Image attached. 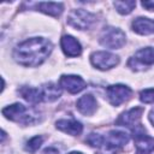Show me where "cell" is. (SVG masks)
I'll list each match as a JSON object with an SVG mask.
<instances>
[{"label": "cell", "mask_w": 154, "mask_h": 154, "mask_svg": "<svg viewBox=\"0 0 154 154\" xmlns=\"http://www.w3.org/2000/svg\"><path fill=\"white\" fill-rule=\"evenodd\" d=\"M125 42H126L125 34L118 28H113V26L105 28L100 35V43L103 47L111 49L122 48L125 45Z\"/></svg>", "instance_id": "3957f363"}, {"label": "cell", "mask_w": 154, "mask_h": 154, "mask_svg": "<svg viewBox=\"0 0 154 154\" xmlns=\"http://www.w3.org/2000/svg\"><path fill=\"white\" fill-rule=\"evenodd\" d=\"M57 129H59L63 132H66L72 136H78L83 131V126L79 122L75 119H60L55 123Z\"/></svg>", "instance_id": "5bb4252c"}, {"label": "cell", "mask_w": 154, "mask_h": 154, "mask_svg": "<svg viewBox=\"0 0 154 154\" xmlns=\"http://www.w3.org/2000/svg\"><path fill=\"white\" fill-rule=\"evenodd\" d=\"M76 107H77V109L82 114H84V116H91L96 111L97 102H96V99L91 94H85V95L81 96L77 100Z\"/></svg>", "instance_id": "4fadbf2b"}, {"label": "cell", "mask_w": 154, "mask_h": 154, "mask_svg": "<svg viewBox=\"0 0 154 154\" xmlns=\"http://www.w3.org/2000/svg\"><path fill=\"white\" fill-rule=\"evenodd\" d=\"M42 154H59V152H58V149H55L53 147H49V148H46L42 152Z\"/></svg>", "instance_id": "cb8c5ba5"}, {"label": "cell", "mask_w": 154, "mask_h": 154, "mask_svg": "<svg viewBox=\"0 0 154 154\" xmlns=\"http://www.w3.org/2000/svg\"><path fill=\"white\" fill-rule=\"evenodd\" d=\"M141 4L148 11H154V1H142Z\"/></svg>", "instance_id": "603a6c76"}, {"label": "cell", "mask_w": 154, "mask_h": 154, "mask_svg": "<svg viewBox=\"0 0 154 154\" xmlns=\"http://www.w3.org/2000/svg\"><path fill=\"white\" fill-rule=\"evenodd\" d=\"M97 154H106V153H97Z\"/></svg>", "instance_id": "4316f807"}, {"label": "cell", "mask_w": 154, "mask_h": 154, "mask_svg": "<svg viewBox=\"0 0 154 154\" xmlns=\"http://www.w3.org/2000/svg\"><path fill=\"white\" fill-rule=\"evenodd\" d=\"M131 89L125 85V84H113L107 87L106 89V95L111 105L113 106H119L126 100L131 97Z\"/></svg>", "instance_id": "ba28073f"}, {"label": "cell", "mask_w": 154, "mask_h": 154, "mask_svg": "<svg viewBox=\"0 0 154 154\" xmlns=\"http://www.w3.org/2000/svg\"><path fill=\"white\" fill-rule=\"evenodd\" d=\"M154 64V47H146L135 53V55L129 60L128 65L132 70H142Z\"/></svg>", "instance_id": "8992f818"}, {"label": "cell", "mask_w": 154, "mask_h": 154, "mask_svg": "<svg viewBox=\"0 0 154 154\" xmlns=\"http://www.w3.org/2000/svg\"><path fill=\"white\" fill-rule=\"evenodd\" d=\"M43 142V138L41 136H34L32 138H30L26 144H25V150L29 152V153H35L42 144Z\"/></svg>", "instance_id": "ffe728a7"}, {"label": "cell", "mask_w": 154, "mask_h": 154, "mask_svg": "<svg viewBox=\"0 0 154 154\" xmlns=\"http://www.w3.org/2000/svg\"><path fill=\"white\" fill-rule=\"evenodd\" d=\"M90 63L93 64V66H95L99 70H109L116 65H118L119 57L106 51L94 52L90 55Z\"/></svg>", "instance_id": "52a82bcc"}, {"label": "cell", "mask_w": 154, "mask_h": 154, "mask_svg": "<svg viewBox=\"0 0 154 154\" xmlns=\"http://www.w3.org/2000/svg\"><path fill=\"white\" fill-rule=\"evenodd\" d=\"M129 135L124 131H117L112 130L108 132V135L103 136V149L105 150H117L122 147H124L129 142Z\"/></svg>", "instance_id": "9c48e42d"}, {"label": "cell", "mask_w": 154, "mask_h": 154, "mask_svg": "<svg viewBox=\"0 0 154 154\" xmlns=\"http://www.w3.org/2000/svg\"><path fill=\"white\" fill-rule=\"evenodd\" d=\"M142 113H143V108L142 107L131 108V109L124 112L123 114H120L119 118L116 120V124L120 125V126H126V128L135 129L137 125H140L138 120H140Z\"/></svg>", "instance_id": "8fae6325"}, {"label": "cell", "mask_w": 154, "mask_h": 154, "mask_svg": "<svg viewBox=\"0 0 154 154\" xmlns=\"http://www.w3.org/2000/svg\"><path fill=\"white\" fill-rule=\"evenodd\" d=\"M18 91L22 95V97L24 100H26L28 102L38 103V102L43 101L41 88L38 89V88H32V87H22Z\"/></svg>", "instance_id": "2e32d148"}, {"label": "cell", "mask_w": 154, "mask_h": 154, "mask_svg": "<svg viewBox=\"0 0 154 154\" xmlns=\"http://www.w3.org/2000/svg\"><path fill=\"white\" fill-rule=\"evenodd\" d=\"M131 26H132V30L140 35L154 34V20L146 17H138L134 19Z\"/></svg>", "instance_id": "9a60e30c"}, {"label": "cell", "mask_w": 154, "mask_h": 154, "mask_svg": "<svg viewBox=\"0 0 154 154\" xmlns=\"http://www.w3.org/2000/svg\"><path fill=\"white\" fill-rule=\"evenodd\" d=\"M134 131V140L136 146V154H150L154 150V138L146 134V130L137 125Z\"/></svg>", "instance_id": "5b68a950"}, {"label": "cell", "mask_w": 154, "mask_h": 154, "mask_svg": "<svg viewBox=\"0 0 154 154\" xmlns=\"http://www.w3.org/2000/svg\"><path fill=\"white\" fill-rule=\"evenodd\" d=\"M148 117H149L150 123H152V124H153V126H154V108H153V109L149 112V116H148Z\"/></svg>", "instance_id": "d4e9b609"}, {"label": "cell", "mask_w": 154, "mask_h": 154, "mask_svg": "<svg viewBox=\"0 0 154 154\" xmlns=\"http://www.w3.org/2000/svg\"><path fill=\"white\" fill-rule=\"evenodd\" d=\"M95 19H96L95 14H93L85 10H82V8L72 10L67 16L69 25H71L75 29H78V30L89 29L93 25V23L95 22Z\"/></svg>", "instance_id": "277c9868"}, {"label": "cell", "mask_w": 154, "mask_h": 154, "mask_svg": "<svg viewBox=\"0 0 154 154\" xmlns=\"http://www.w3.org/2000/svg\"><path fill=\"white\" fill-rule=\"evenodd\" d=\"M53 45L45 37H31L16 46L13 49L14 60L28 67L41 65L51 54Z\"/></svg>", "instance_id": "6da1fadb"}, {"label": "cell", "mask_w": 154, "mask_h": 154, "mask_svg": "<svg viewBox=\"0 0 154 154\" xmlns=\"http://www.w3.org/2000/svg\"><path fill=\"white\" fill-rule=\"evenodd\" d=\"M85 141L89 143V146L91 147H95V148H102L103 147V136L100 135V134H95V132H91Z\"/></svg>", "instance_id": "44dd1931"}, {"label": "cell", "mask_w": 154, "mask_h": 154, "mask_svg": "<svg viewBox=\"0 0 154 154\" xmlns=\"http://www.w3.org/2000/svg\"><path fill=\"white\" fill-rule=\"evenodd\" d=\"M140 100L144 103H154V88L142 90L140 93Z\"/></svg>", "instance_id": "7402d4cb"}, {"label": "cell", "mask_w": 154, "mask_h": 154, "mask_svg": "<svg viewBox=\"0 0 154 154\" xmlns=\"http://www.w3.org/2000/svg\"><path fill=\"white\" fill-rule=\"evenodd\" d=\"M63 52L67 57H78L82 53V46L81 43L71 35H64L60 41Z\"/></svg>", "instance_id": "7c38bea8"}, {"label": "cell", "mask_w": 154, "mask_h": 154, "mask_svg": "<svg viewBox=\"0 0 154 154\" xmlns=\"http://www.w3.org/2000/svg\"><path fill=\"white\" fill-rule=\"evenodd\" d=\"M116 10L120 14H129L136 6V1L129 0V1H114L113 2Z\"/></svg>", "instance_id": "d6986e66"}, {"label": "cell", "mask_w": 154, "mask_h": 154, "mask_svg": "<svg viewBox=\"0 0 154 154\" xmlns=\"http://www.w3.org/2000/svg\"><path fill=\"white\" fill-rule=\"evenodd\" d=\"M41 91H42V99H43V101H48V102L55 101L61 95L60 87H58L57 84L51 83V82L49 83H46L41 88Z\"/></svg>", "instance_id": "ac0fdd59"}, {"label": "cell", "mask_w": 154, "mask_h": 154, "mask_svg": "<svg viewBox=\"0 0 154 154\" xmlns=\"http://www.w3.org/2000/svg\"><path fill=\"white\" fill-rule=\"evenodd\" d=\"M36 8H37V11L43 12L46 14L58 17L61 14V12L64 10V5L61 2H38L36 5Z\"/></svg>", "instance_id": "e0dca14e"}, {"label": "cell", "mask_w": 154, "mask_h": 154, "mask_svg": "<svg viewBox=\"0 0 154 154\" xmlns=\"http://www.w3.org/2000/svg\"><path fill=\"white\" fill-rule=\"evenodd\" d=\"M2 114L5 116V118L23 125H29L37 122V114L19 102L2 108Z\"/></svg>", "instance_id": "7a4b0ae2"}, {"label": "cell", "mask_w": 154, "mask_h": 154, "mask_svg": "<svg viewBox=\"0 0 154 154\" xmlns=\"http://www.w3.org/2000/svg\"><path fill=\"white\" fill-rule=\"evenodd\" d=\"M60 88L65 89L70 94H77L85 88V81L76 75H63L59 79Z\"/></svg>", "instance_id": "30bf717a"}, {"label": "cell", "mask_w": 154, "mask_h": 154, "mask_svg": "<svg viewBox=\"0 0 154 154\" xmlns=\"http://www.w3.org/2000/svg\"><path fill=\"white\" fill-rule=\"evenodd\" d=\"M69 154H83V153H81V152H71Z\"/></svg>", "instance_id": "484cf974"}]
</instances>
